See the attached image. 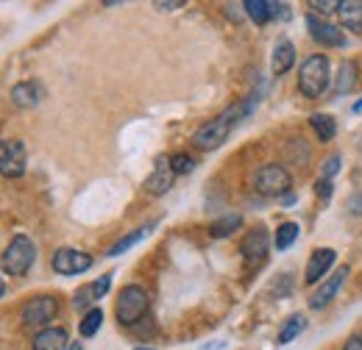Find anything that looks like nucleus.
Listing matches in <instances>:
<instances>
[{"mask_svg": "<svg viewBox=\"0 0 362 350\" xmlns=\"http://www.w3.org/2000/svg\"><path fill=\"white\" fill-rule=\"evenodd\" d=\"M148 306H151V298H148V292H145L139 284L123 286V289H120V298H117V303H115L117 322L126 325V328H132V325H136V322L148 314Z\"/></svg>", "mask_w": 362, "mask_h": 350, "instance_id": "obj_4", "label": "nucleus"}, {"mask_svg": "<svg viewBox=\"0 0 362 350\" xmlns=\"http://www.w3.org/2000/svg\"><path fill=\"white\" fill-rule=\"evenodd\" d=\"M290 186H293V178L281 164H265L254 175V189L265 198H279V195L290 192Z\"/></svg>", "mask_w": 362, "mask_h": 350, "instance_id": "obj_5", "label": "nucleus"}, {"mask_svg": "<svg viewBox=\"0 0 362 350\" xmlns=\"http://www.w3.org/2000/svg\"><path fill=\"white\" fill-rule=\"evenodd\" d=\"M67 350H84V348H81V342H73V345H70Z\"/></svg>", "mask_w": 362, "mask_h": 350, "instance_id": "obj_34", "label": "nucleus"}, {"mask_svg": "<svg viewBox=\"0 0 362 350\" xmlns=\"http://www.w3.org/2000/svg\"><path fill=\"white\" fill-rule=\"evenodd\" d=\"M240 225H243V217H240V215H226V217L215 219V222L209 225V234H212L215 239H223L231 231H237Z\"/></svg>", "mask_w": 362, "mask_h": 350, "instance_id": "obj_23", "label": "nucleus"}, {"mask_svg": "<svg viewBox=\"0 0 362 350\" xmlns=\"http://www.w3.org/2000/svg\"><path fill=\"white\" fill-rule=\"evenodd\" d=\"M254 103H257V97L251 95V97H245V100H240V103L228 106L226 111H221L215 120L204 123V126L195 131L192 145H195V147H201V150H215V147H221V145L228 139V133L234 131V126H237L243 117H248V114H251Z\"/></svg>", "mask_w": 362, "mask_h": 350, "instance_id": "obj_1", "label": "nucleus"}, {"mask_svg": "<svg viewBox=\"0 0 362 350\" xmlns=\"http://www.w3.org/2000/svg\"><path fill=\"white\" fill-rule=\"evenodd\" d=\"M310 8H315L320 14H329V11H337L340 3L337 0H310Z\"/></svg>", "mask_w": 362, "mask_h": 350, "instance_id": "obj_28", "label": "nucleus"}, {"mask_svg": "<svg viewBox=\"0 0 362 350\" xmlns=\"http://www.w3.org/2000/svg\"><path fill=\"white\" fill-rule=\"evenodd\" d=\"M268 251H271V236H268V231H265L262 225H257L254 231H248V234L243 236L240 253H243V259H245L248 267H259V264H265Z\"/></svg>", "mask_w": 362, "mask_h": 350, "instance_id": "obj_8", "label": "nucleus"}, {"mask_svg": "<svg viewBox=\"0 0 362 350\" xmlns=\"http://www.w3.org/2000/svg\"><path fill=\"white\" fill-rule=\"evenodd\" d=\"M340 170V156H332L326 164H323V178H329L332 181V175Z\"/></svg>", "mask_w": 362, "mask_h": 350, "instance_id": "obj_30", "label": "nucleus"}, {"mask_svg": "<svg viewBox=\"0 0 362 350\" xmlns=\"http://www.w3.org/2000/svg\"><path fill=\"white\" fill-rule=\"evenodd\" d=\"M357 81H360L357 64L354 61H343L340 70H337V78H334V92L337 95H346V92H351V89L357 87Z\"/></svg>", "mask_w": 362, "mask_h": 350, "instance_id": "obj_20", "label": "nucleus"}, {"mask_svg": "<svg viewBox=\"0 0 362 350\" xmlns=\"http://www.w3.org/2000/svg\"><path fill=\"white\" fill-rule=\"evenodd\" d=\"M170 170L176 175H187L195 170V162H192V156H187V153H173V156H170Z\"/></svg>", "mask_w": 362, "mask_h": 350, "instance_id": "obj_27", "label": "nucleus"}, {"mask_svg": "<svg viewBox=\"0 0 362 350\" xmlns=\"http://www.w3.org/2000/svg\"><path fill=\"white\" fill-rule=\"evenodd\" d=\"M315 192H317V198H326V200H329V198H332V181H329V178H320L315 183Z\"/></svg>", "mask_w": 362, "mask_h": 350, "instance_id": "obj_29", "label": "nucleus"}, {"mask_svg": "<svg viewBox=\"0 0 362 350\" xmlns=\"http://www.w3.org/2000/svg\"><path fill=\"white\" fill-rule=\"evenodd\" d=\"M349 209H351V215H362V192H360V195H354V198H351Z\"/></svg>", "mask_w": 362, "mask_h": 350, "instance_id": "obj_31", "label": "nucleus"}, {"mask_svg": "<svg viewBox=\"0 0 362 350\" xmlns=\"http://www.w3.org/2000/svg\"><path fill=\"white\" fill-rule=\"evenodd\" d=\"M346 275H349V267H340L337 272H332V275H329V281H326V284L317 289L315 295H313L310 306H313V308H323L326 303H332V298H334V295H337V289L343 286Z\"/></svg>", "mask_w": 362, "mask_h": 350, "instance_id": "obj_15", "label": "nucleus"}, {"mask_svg": "<svg viewBox=\"0 0 362 350\" xmlns=\"http://www.w3.org/2000/svg\"><path fill=\"white\" fill-rule=\"evenodd\" d=\"M337 14H340L343 28H349V31H354V34H362V3L360 0H346V3H340Z\"/></svg>", "mask_w": 362, "mask_h": 350, "instance_id": "obj_19", "label": "nucleus"}, {"mask_svg": "<svg viewBox=\"0 0 362 350\" xmlns=\"http://www.w3.org/2000/svg\"><path fill=\"white\" fill-rule=\"evenodd\" d=\"M296 61V47L290 40H279L273 47V59H271V70L273 76H284Z\"/></svg>", "mask_w": 362, "mask_h": 350, "instance_id": "obj_17", "label": "nucleus"}, {"mask_svg": "<svg viewBox=\"0 0 362 350\" xmlns=\"http://www.w3.org/2000/svg\"><path fill=\"white\" fill-rule=\"evenodd\" d=\"M100 325H103V311L95 306V308H90L87 314H84V320L78 322V331H81V337H95L98 331H100Z\"/></svg>", "mask_w": 362, "mask_h": 350, "instance_id": "obj_24", "label": "nucleus"}, {"mask_svg": "<svg viewBox=\"0 0 362 350\" xmlns=\"http://www.w3.org/2000/svg\"><path fill=\"white\" fill-rule=\"evenodd\" d=\"M307 25H310V34L317 44H326V47H343L346 37L337 25L326 23V20H317V17H307Z\"/></svg>", "mask_w": 362, "mask_h": 350, "instance_id": "obj_11", "label": "nucleus"}, {"mask_svg": "<svg viewBox=\"0 0 362 350\" xmlns=\"http://www.w3.org/2000/svg\"><path fill=\"white\" fill-rule=\"evenodd\" d=\"M307 328V320L301 317V314H293V317H287V322L281 325V331H279V345H287V342H293L301 331Z\"/></svg>", "mask_w": 362, "mask_h": 350, "instance_id": "obj_21", "label": "nucleus"}, {"mask_svg": "<svg viewBox=\"0 0 362 350\" xmlns=\"http://www.w3.org/2000/svg\"><path fill=\"white\" fill-rule=\"evenodd\" d=\"M56 314H59V301L53 295H40V298H34L23 306L20 320H23L25 328H42Z\"/></svg>", "mask_w": 362, "mask_h": 350, "instance_id": "obj_7", "label": "nucleus"}, {"mask_svg": "<svg viewBox=\"0 0 362 350\" xmlns=\"http://www.w3.org/2000/svg\"><path fill=\"white\" fill-rule=\"evenodd\" d=\"M243 8H245V14L257 23V25H265L268 20L273 17H281V14H287L284 8L287 6H281V3H273V0H245L243 3Z\"/></svg>", "mask_w": 362, "mask_h": 350, "instance_id": "obj_12", "label": "nucleus"}, {"mask_svg": "<svg viewBox=\"0 0 362 350\" xmlns=\"http://www.w3.org/2000/svg\"><path fill=\"white\" fill-rule=\"evenodd\" d=\"M3 292H6V284H3V278H0V298H3Z\"/></svg>", "mask_w": 362, "mask_h": 350, "instance_id": "obj_36", "label": "nucleus"}, {"mask_svg": "<svg viewBox=\"0 0 362 350\" xmlns=\"http://www.w3.org/2000/svg\"><path fill=\"white\" fill-rule=\"evenodd\" d=\"M329 70H332V67H329V59H326L323 53L310 56V59L301 64V70H298V89H301V95H304L307 100L323 97V92L329 89V81H332Z\"/></svg>", "mask_w": 362, "mask_h": 350, "instance_id": "obj_2", "label": "nucleus"}, {"mask_svg": "<svg viewBox=\"0 0 362 350\" xmlns=\"http://www.w3.org/2000/svg\"><path fill=\"white\" fill-rule=\"evenodd\" d=\"M109 286H112V275H100L98 281H92V284L81 286V289L76 292V298H73V306H76V308H87L90 303L100 301V298L109 292Z\"/></svg>", "mask_w": 362, "mask_h": 350, "instance_id": "obj_14", "label": "nucleus"}, {"mask_svg": "<svg viewBox=\"0 0 362 350\" xmlns=\"http://www.w3.org/2000/svg\"><path fill=\"white\" fill-rule=\"evenodd\" d=\"M40 97H42V89L34 81H20L11 87V103L17 109H34L40 103Z\"/></svg>", "mask_w": 362, "mask_h": 350, "instance_id": "obj_16", "label": "nucleus"}, {"mask_svg": "<svg viewBox=\"0 0 362 350\" xmlns=\"http://www.w3.org/2000/svg\"><path fill=\"white\" fill-rule=\"evenodd\" d=\"M310 126L315 128L320 142H329V139L337 133V123H334V117H329V114H313V117H310Z\"/></svg>", "mask_w": 362, "mask_h": 350, "instance_id": "obj_22", "label": "nucleus"}, {"mask_svg": "<svg viewBox=\"0 0 362 350\" xmlns=\"http://www.w3.org/2000/svg\"><path fill=\"white\" fill-rule=\"evenodd\" d=\"M34 262H37V245L25 234H17L0 256V267L14 278H23L34 267Z\"/></svg>", "mask_w": 362, "mask_h": 350, "instance_id": "obj_3", "label": "nucleus"}, {"mask_svg": "<svg viewBox=\"0 0 362 350\" xmlns=\"http://www.w3.org/2000/svg\"><path fill=\"white\" fill-rule=\"evenodd\" d=\"M354 111H362V100H357V103H354Z\"/></svg>", "mask_w": 362, "mask_h": 350, "instance_id": "obj_35", "label": "nucleus"}, {"mask_svg": "<svg viewBox=\"0 0 362 350\" xmlns=\"http://www.w3.org/2000/svg\"><path fill=\"white\" fill-rule=\"evenodd\" d=\"M337 259V253L332 248H315L313 256H310V264H307V284H317Z\"/></svg>", "mask_w": 362, "mask_h": 350, "instance_id": "obj_13", "label": "nucleus"}, {"mask_svg": "<svg viewBox=\"0 0 362 350\" xmlns=\"http://www.w3.org/2000/svg\"><path fill=\"white\" fill-rule=\"evenodd\" d=\"M50 264L59 275H81L92 267V256L84 251H76V248H59Z\"/></svg>", "mask_w": 362, "mask_h": 350, "instance_id": "obj_9", "label": "nucleus"}, {"mask_svg": "<svg viewBox=\"0 0 362 350\" xmlns=\"http://www.w3.org/2000/svg\"><path fill=\"white\" fill-rule=\"evenodd\" d=\"M67 331L64 328H42L34 337V350H67Z\"/></svg>", "mask_w": 362, "mask_h": 350, "instance_id": "obj_18", "label": "nucleus"}, {"mask_svg": "<svg viewBox=\"0 0 362 350\" xmlns=\"http://www.w3.org/2000/svg\"><path fill=\"white\" fill-rule=\"evenodd\" d=\"M343 350H362V334H357V337H351L346 345H343Z\"/></svg>", "mask_w": 362, "mask_h": 350, "instance_id": "obj_32", "label": "nucleus"}, {"mask_svg": "<svg viewBox=\"0 0 362 350\" xmlns=\"http://www.w3.org/2000/svg\"><path fill=\"white\" fill-rule=\"evenodd\" d=\"M296 239H298V225H296V222H281V225L276 228V239H273V245H276L279 251H287Z\"/></svg>", "mask_w": 362, "mask_h": 350, "instance_id": "obj_25", "label": "nucleus"}, {"mask_svg": "<svg viewBox=\"0 0 362 350\" xmlns=\"http://www.w3.org/2000/svg\"><path fill=\"white\" fill-rule=\"evenodd\" d=\"M145 234H148V228H136V231H132L129 236H123V239H117V242H115V245L109 248V253H106V256H112V259H115V256H120V253H126L129 248H134V245H136V242H139V239H142V236H145Z\"/></svg>", "mask_w": 362, "mask_h": 350, "instance_id": "obj_26", "label": "nucleus"}, {"mask_svg": "<svg viewBox=\"0 0 362 350\" xmlns=\"http://www.w3.org/2000/svg\"><path fill=\"white\" fill-rule=\"evenodd\" d=\"M173 178H176V173L170 170V159L159 156L153 173L145 178V192H148V195H156V198H159V195H168L170 186H173Z\"/></svg>", "mask_w": 362, "mask_h": 350, "instance_id": "obj_10", "label": "nucleus"}, {"mask_svg": "<svg viewBox=\"0 0 362 350\" xmlns=\"http://www.w3.org/2000/svg\"><path fill=\"white\" fill-rule=\"evenodd\" d=\"M153 6L162 8V11H173V8H181L184 3H181V0H173V3H153Z\"/></svg>", "mask_w": 362, "mask_h": 350, "instance_id": "obj_33", "label": "nucleus"}, {"mask_svg": "<svg viewBox=\"0 0 362 350\" xmlns=\"http://www.w3.org/2000/svg\"><path fill=\"white\" fill-rule=\"evenodd\" d=\"M28 164V147L23 139H0V175L20 178Z\"/></svg>", "mask_w": 362, "mask_h": 350, "instance_id": "obj_6", "label": "nucleus"}]
</instances>
